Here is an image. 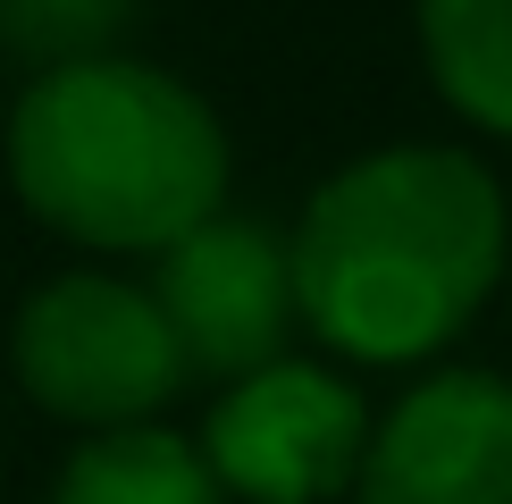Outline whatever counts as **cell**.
I'll list each match as a JSON object with an SVG mask.
<instances>
[{
	"instance_id": "cell-5",
	"label": "cell",
	"mask_w": 512,
	"mask_h": 504,
	"mask_svg": "<svg viewBox=\"0 0 512 504\" xmlns=\"http://www.w3.org/2000/svg\"><path fill=\"white\" fill-rule=\"evenodd\" d=\"M152 303L177 336L185 370L252 378L277 362V336H286V311H294V261L252 219H202L160 252Z\"/></svg>"
},
{
	"instance_id": "cell-9",
	"label": "cell",
	"mask_w": 512,
	"mask_h": 504,
	"mask_svg": "<svg viewBox=\"0 0 512 504\" xmlns=\"http://www.w3.org/2000/svg\"><path fill=\"white\" fill-rule=\"evenodd\" d=\"M126 17H135V0H0V42L51 76L76 59H110Z\"/></svg>"
},
{
	"instance_id": "cell-7",
	"label": "cell",
	"mask_w": 512,
	"mask_h": 504,
	"mask_svg": "<svg viewBox=\"0 0 512 504\" xmlns=\"http://www.w3.org/2000/svg\"><path fill=\"white\" fill-rule=\"evenodd\" d=\"M420 42L445 101L512 135V0H420Z\"/></svg>"
},
{
	"instance_id": "cell-1",
	"label": "cell",
	"mask_w": 512,
	"mask_h": 504,
	"mask_svg": "<svg viewBox=\"0 0 512 504\" xmlns=\"http://www.w3.org/2000/svg\"><path fill=\"white\" fill-rule=\"evenodd\" d=\"M294 311L361 362H412L487 303L504 202L471 152H378L328 177L286 244Z\"/></svg>"
},
{
	"instance_id": "cell-8",
	"label": "cell",
	"mask_w": 512,
	"mask_h": 504,
	"mask_svg": "<svg viewBox=\"0 0 512 504\" xmlns=\"http://www.w3.org/2000/svg\"><path fill=\"white\" fill-rule=\"evenodd\" d=\"M51 504H219V479L168 429H110L68 462Z\"/></svg>"
},
{
	"instance_id": "cell-2",
	"label": "cell",
	"mask_w": 512,
	"mask_h": 504,
	"mask_svg": "<svg viewBox=\"0 0 512 504\" xmlns=\"http://www.w3.org/2000/svg\"><path fill=\"white\" fill-rule=\"evenodd\" d=\"M9 168L34 219L101 252H168L219 219L227 135L177 76L135 59H76L34 76L9 126Z\"/></svg>"
},
{
	"instance_id": "cell-4",
	"label": "cell",
	"mask_w": 512,
	"mask_h": 504,
	"mask_svg": "<svg viewBox=\"0 0 512 504\" xmlns=\"http://www.w3.org/2000/svg\"><path fill=\"white\" fill-rule=\"evenodd\" d=\"M361 454H370L361 395L311 362L252 370L210 412V479L252 504H328L361 479Z\"/></svg>"
},
{
	"instance_id": "cell-6",
	"label": "cell",
	"mask_w": 512,
	"mask_h": 504,
	"mask_svg": "<svg viewBox=\"0 0 512 504\" xmlns=\"http://www.w3.org/2000/svg\"><path fill=\"white\" fill-rule=\"evenodd\" d=\"M361 504H512V387L487 370L412 387L361 454Z\"/></svg>"
},
{
	"instance_id": "cell-3",
	"label": "cell",
	"mask_w": 512,
	"mask_h": 504,
	"mask_svg": "<svg viewBox=\"0 0 512 504\" xmlns=\"http://www.w3.org/2000/svg\"><path fill=\"white\" fill-rule=\"evenodd\" d=\"M17 378L42 412L84 429H143L185 378L160 303L118 278H51L17 320Z\"/></svg>"
}]
</instances>
